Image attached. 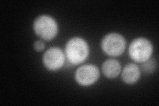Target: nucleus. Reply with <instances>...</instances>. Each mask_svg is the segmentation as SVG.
I'll list each match as a JSON object with an SVG mask.
<instances>
[{
  "mask_svg": "<svg viewBox=\"0 0 159 106\" xmlns=\"http://www.w3.org/2000/svg\"><path fill=\"white\" fill-rule=\"evenodd\" d=\"M99 76V71L98 67L92 64H87L82 66L77 70L75 78L79 84L88 86L96 82Z\"/></svg>",
  "mask_w": 159,
  "mask_h": 106,
  "instance_id": "39448f33",
  "label": "nucleus"
},
{
  "mask_svg": "<svg viewBox=\"0 0 159 106\" xmlns=\"http://www.w3.org/2000/svg\"><path fill=\"white\" fill-rule=\"evenodd\" d=\"M102 71L109 78H116L121 72V65L116 60L109 59L103 64Z\"/></svg>",
  "mask_w": 159,
  "mask_h": 106,
  "instance_id": "6e6552de",
  "label": "nucleus"
},
{
  "mask_svg": "<svg viewBox=\"0 0 159 106\" xmlns=\"http://www.w3.org/2000/svg\"><path fill=\"white\" fill-rule=\"evenodd\" d=\"M125 39L117 33L108 34L102 41V48L104 53L112 57L121 55L125 50Z\"/></svg>",
  "mask_w": 159,
  "mask_h": 106,
  "instance_id": "20e7f679",
  "label": "nucleus"
},
{
  "mask_svg": "<svg viewBox=\"0 0 159 106\" xmlns=\"http://www.w3.org/2000/svg\"><path fill=\"white\" fill-rule=\"evenodd\" d=\"M147 62H145L143 65V68L144 69V70L146 72L150 73L153 72V70H155V68H156V63L154 60H147L146 61Z\"/></svg>",
  "mask_w": 159,
  "mask_h": 106,
  "instance_id": "1a4fd4ad",
  "label": "nucleus"
},
{
  "mask_svg": "<svg viewBox=\"0 0 159 106\" xmlns=\"http://www.w3.org/2000/svg\"><path fill=\"white\" fill-rule=\"evenodd\" d=\"M131 58L137 62H145L152 53L151 42L145 38H138L131 43L129 49Z\"/></svg>",
  "mask_w": 159,
  "mask_h": 106,
  "instance_id": "7ed1b4c3",
  "label": "nucleus"
},
{
  "mask_svg": "<svg viewBox=\"0 0 159 106\" xmlns=\"http://www.w3.org/2000/svg\"><path fill=\"white\" fill-rule=\"evenodd\" d=\"M33 47L34 50H37V52H40V51H42V50L44 48V44L41 41H37L34 43Z\"/></svg>",
  "mask_w": 159,
  "mask_h": 106,
  "instance_id": "9d476101",
  "label": "nucleus"
},
{
  "mask_svg": "<svg viewBox=\"0 0 159 106\" xmlns=\"http://www.w3.org/2000/svg\"><path fill=\"white\" fill-rule=\"evenodd\" d=\"M33 27L36 35L46 41L54 39L58 33V25L55 20L45 15L37 17Z\"/></svg>",
  "mask_w": 159,
  "mask_h": 106,
  "instance_id": "f03ea898",
  "label": "nucleus"
},
{
  "mask_svg": "<svg viewBox=\"0 0 159 106\" xmlns=\"http://www.w3.org/2000/svg\"><path fill=\"white\" fill-rule=\"evenodd\" d=\"M66 54L70 62L78 65L85 61L88 57L89 48L84 39L74 37L68 42L66 47Z\"/></svg>",
  "mask_w": 159,
  "mask_h": 106,
  "instance_id": "f257e3e1",
  "label": "nucleus"
},
{
  "mask_svg": "<svg viewBox=\"0 0 159 106\" xmlns=\"http://www.w3.org/2000/svg\"><path fill=\"white\" fill-rule=\"evenodd\" d=\"M140 77V70L135 64L130 63L125 66L122 72V79L126 84H132L136 82Z\"/></svg>",
  "mask_w": 159,
  "mask_h": 106,
  "instance_id": "0eeeda50",
  "label": "nucleus"
},
{
  "mask_svg": "<svg viewBox=\"0 0 159 106\" xmlns=\"http://www.w3.org/2000/svg\"><path fill=\"white\" fill-rule=\"evenodd\" d=\"M65 60L62 50L57 47H52L47 50L43 56V62L46 68L50 70H57L61 68Z\"/></svg>",
  "mask_w": 159,
  "mask_h": 106,
  "instance_id": "423d86ee",
  "label": "nucleus"
}]
</instances>
